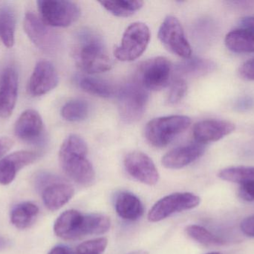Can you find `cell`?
I'll use <instances>...</instances> for the list:
<instances>
[{
	"label": "cell",
	"instance_id": "obj_1",
	"mask_svg": "<svg viewBox=\"0 0 254 254\" xmlns=\"http://www.w3.org/2000/svg\"><path fill=\"white\" fill-rule=\"evenodd\" d=\"M87 154L86 142L75 134L64 140L59 152L60 164L65 175L83 186H92L95 181V171Z\"/></svg>",
	"mask_w": 254,
	"mask_h": 254
},
{
	"label": "cell",
	"instance_id": "obj_2",
	"mask_svg": "<svg viewBox=\"0 0 254 254\" xmlns=\"http://www.w3.org/2000/svg\"><path fill=\"white\" fill-rule=\"evenodd\" d=\"M74 58L78 67L88 74L104 73L113 66L101 39L88 30L77 35Z\"/></svg>",
	"mask_w": 254,
	"mask_h": 254
},
{
	"label": "cell",
	"instance_id": "obj_3",
	"mask_svg": "<svg viewBox=\"0 0 254 254\" xmlns=\"http://www.w3.org/2000/svg\"><path fill=\"white\" fill-rule=\"evenodd\" d=\"M55 235L64 240H77L86 236L96 235L98 221L95 214H83L75 210L61 213L54 225Z\"/></svg>",
	"mask_w": 254,
	"mask_h": 254
},
{
	"label": "cell",
	"instance_id": "obj_4",
	"mask_svg": "<svg viewBox=\"0 0 254 254\" xmlns=\"http://www.w3.org/2000/svg\"><path fill=\"white\" fill-rule=\"evenodd\" d=\"M34 184L41 193L43 204L51 211L60 210L71 199L74 193L71 184L61 177L46 171L35 176Z\"/></svg>",
	"mask_w": 254,
	"mask_h": 254
},
{
	"label": "cell",
	"instance_id": "obj_5",
	"mask_svg": "<svg viewBox=\"0 0 254 254\" xmlns=\"http://www.w3.org/2000/svg\"><path fill=\"white\" fill-rule=\"evenodd\" d=\"M190 124V118L187 116L174 115L155 118L146 125L145 136L152 146L164 148L188 129Z\"/></svg>",
	"mask_w": 254,
	"mask_h": 254
},
{
	"label": "cell",
	"instance_id": "obj_6",
	"mask_svg": "<svg viewBox=\"0 0 254 254\" xmlns=\"http://www.w3.org/2000/svg\"><path fill=\"white\" fill-rule=\"evenodd\" d=\"M149 100V92L134 82H128L118 92L119 110L121 118L126 123L137 122L144 114Z\"/></svg>",
	"mask_w": 254,
	"mask_h": 254
},
{
	"label": "cell",
	"instance_id": "obj_7",
	"mask_svg": "<svg viewBox=\"0 0 254 254\" xmlns=\"http://www.w3.org/2000/svg\"><path fill=\"white\" fill-rule=\"evenodd\" d=\"M40 19L48 26L68 27L77 20L80 9L75 2L66 0L37 1Z\"/></svg>",
	"mask_w": 254,
	"mask_h": 254
},
{
	"label": "cell",
	"instance_id": "obj_8",
	"mask_svg": "<svg viewBox=\"0 0 254 254\" xmlns=\"http://www.w3.org/2000/svg\"><path fill=\"white\" fill-rule=\"evenodd\" d=\"M172 73L171 62L164 57H155L139 66L135 81L147 90H158L170 83Z\"/></svg>",
	"mask_w": 254,
	"mask_h": 254
},
{
	"label": "cell",
	"instance_id": "obj_9",
	"mask_svg": "<svg viewBox=\"0 0 254 254\" xmlns=\"http://www.w3.org/2000/svg\"><path fill=\"white\" fill-rule=\"evenodd\" d=\"M149 40V27L143 22H134L124 33L122 43L115 49V56L121 61H134L146 50Z\"/></svg>",
	"mask_w": 254,
	"mask_h": 254
},
{
	"label": "cell",
	"instance_id": "obj_10",
	"mask_svg": "<svg viewBox=\"0 0 254 254\" xmlns=\"http://www.w3.org/2000/svg\"><path fill=\"white\" fill-rule=\"evenodd\" d=\"M201 199L190 192H176L167 195L157 201L148 213V220L158 222L174 213L191 210L198 207Z\"/></svg>",
	"mask_w": 254,
	"mask_h": 254
},
{
	"label": "cell",
	"instance_id": "obj_11",
	"mask_svg": "<svg viewBox=\"0 0 254 254\" xmlns=\"http://www.w3.org/2000/svg\"><path fill=\"white\" fill-rule=\"evenodd\" d=\"M24 29L30 40L39 49L49 55L58 53L61 48L59 35L49 28L41 19L31 12L24 18Z\"/></svg>",
	"mask_w": 254,
	"mask_h": 254
},
{
	"label": "cell",
	"instance_id": "obj_12",
	"mask_svg": "<svg viewBox=\"0 0 254 254\" xmlns=\"http://www.w3.org/2000/svg\"><path fill=\"white\" fill-rule=\"evenodd\" d=\"M158 35L160 41L170 52L185 59L190 58L192 49L177 18L167 16L160 26Z\"/></svg>",
	"mask_w": 254,
	"mask_h": 254
},
{
	"label": "cell",
	"instance_id": "obj_13",
	"mask_svg": "<svg viewBox=\"0 0 254 254\" xmlns=\"http://www.w3.org/2000/svg\"><path fill=\"white\" fill-rule=\"evenodd\" d=\"M125 167L133 178L149 186L156 184L159 173L152 160L141 152H130L125 157Z\"/></svg>",
	"mask_w": 254,
	"mask_h": 254
},
{
	"label": "cell",
	"instance_id": "obj_14",
	"mask_svg": "<svg viewBox=\"0 0 254 254\" xmlns=\"http://www.w3.org/2000/svg\"><path fill=\"white\" fill-rule=\"evenodd\" d=\"M59 76L55 66L48 61H40L36 64L28 85V92L31 96L46 95L58 86Z\"/></svg>",
	"mask_w": 254,
	"mask_h": 254
},
{
	"label": "cell",
	"instance_id": "obj_15",
	"mask_svg": "<svg viewBox=\"0 0 254 254\" xmlns=\"http://www.w3.org/2000/svg\"><path fill=\"white\" fill-rule=\"evenodd\" d=\"M235 129V125L229 121L206 119L194 125L192 134L195 142L205 145L219 141L234 132Z\"/></svg>",
	"mask_w": 254,
	"mask_h": 254
},
{
	"label": "cell",
	"instance_id": "obj_16",
	"mask_svg": "<svg viewBox=\"0 0 254 254\" xmlns=\"http://www.w3.org/2000/svg\"><path fill=\"white\" fill-rule=\"evenodd\" d=\"M43 132L44 125L43 119L38 112L32 109L25 110L15 124V135L22 141L41 143Z\"/></svg>",
	"mask_w": 254,
	"mask_h": 254
},
{
	"label": "cell",
	"instance_id": "obj_17",
	"mask_svg": "<svg viewBox=\"0 0 254 254\" xmlns=\"http://www.w3.org/2000/svg\"><path fill=\"white\" fill-rule=\"evenodd\" d=\"M40 155L29 151H19L0 161V184L8 185L13 182L19 170L35 162Z\"/></svg>",
	"mask_w": 254,
	"mask_h": 254
},
{
	"label": "cell",
	"instance_id": "obj_18",
	"mask_svg": "<svg viewBox=\"0 0 254 254\" xmlns=\"http://www.w3.org/2000/svg\"><path fill=\"white\" fill-rule=\"evenodd\" d=\"M204 152L205 145L197 142L179 146L167 152L163 157L162 164L170 169H179L198 160Z\"/></svg>",
	"mask_w": 254,
	"mask_h": 254
},
{
	"label": "cell",
	"instance_id": "obj_19",
	"mask_svg": "<svg viewBox=\"0 0 254 254\" xmlns=\"http://www.w3.org/2000/svg\"><path fill=\"white\" fill-rule=\"evenodd\" d=\"M18 93V75L13 68L4 70L0 82V117L11 116Z\"/></svg>",
	"mask_w": 254,
	"mask_h": 254
},
{
	"label": "cell",
	"instance_id": "obj_20",
	"mask_svg": "<svg viewBox=\"0 0 254 254\" xmlns=\"http://www.w3.org/2000/svg\"><path fill=\"white\" fill-rule=\"evenodd\" d=\"M115 207L121 218L131 222L138 220L144 213L141 201L131 192H121L116 198Z\"/></svg>",
	"mask_w": 254,
	"mask_h": 254
},
{
	"label": "cell",
	"instance_id": "obj_21",
	"mask_svg": "<svg viewBox=\"0 0 254 254\" xmlns=\"http://www.w3.org/2000/svg\"><path fill=\"white\" fill-rule=\"evenodd\" d=\"M39 212V207L34 203H20L10 211V222L18 229H27L35 222Z\"/></svg>",
	"mask_w": 254,
	"mask_h": 254
},
{
	"label": "cell",
	"instance_id": "obj_22",
	"mask_svg": "<svg viewBox=\"0 0 254 254\" xmlns=\"http://www.w3.org/2000/svg\"><path fill=\"white\" fill-rule=\"evenodd\" d=\"M225 42L227 47L236 53L254 52V34L243 28L230 31Z\"/></svg>",
	"mask_w": 254,
	"mask_h": 254
},
{
	"label": "cell",
	"instance_id": "obj_23",
	"mask_svg": "<svg viewBox=\"0 0 254 254\" xmlns=\"http://www.w3.org/2000/svg\"><path fill=\"white\" fill-rule=\"evenodd\" d=\"M16 16L10 4L0 7V37L3 44L7 48L13 47L15 40Z\"/></svg>",
	"mask_w": 254,
	"mask_h": 254
},
{
	"label": "cell",
	"instance_id": "obj_24",
	"mask_svg": "<svg viewBox=\"0 0 254 254\" xmlns=\"http://www.w3.org/2000/svg\"><path fill=\"white\" fill-rule=\"evenodd\" d=\"M77 84L85 92L101 98H110L116 93V88L110 82L98 78L82 76Z\"/></svg>",
	"mask_w": 254,
	"mask_h": 254
},
{
	"label": "cell",
	"instance_id": "obj_25",
	"mask_svg": "<svg viewBox=\"0 0 254 254\" xmlns=\"http://www.w3.org/2000/svg\"><path fill=\"white\" fill-rule=\"evenodd\" d=\"M214 64L209 60L188 58L176 66L175 70L181 76H200L207 74L214 69Z\"/></svg>",
	"mask_w": 254,
	"mask_h": 254
},
{
	"label": "cell",
	"instance_id": "obj_26",
	"mask_svg": "<svg viewBox=\"0 0 254 254\" xmlns=\"http://www.w3.org/2000/svg\"><path fill=\"white\" fill-rule=\"evenodd\" d=\"M101 5L119 17H128L140 10L143 5L140 0H116V1H101Z\"/></svg>",
	"mask_w": 254,
	"mask_h": 254
},
{
	"label": "cell",
	"instance_id": "obj_27",
	"mask_svg": "<svg viewBox=\"0 0 254 254\" xmlns=\"http://www.w3.org/2000/svg\"><path fill=\"white\" fill-rule=\"evenodd\" d=\"M89 114V104L83 99L68 101L61 109V116L68 122L84 120Z\"/></svg>",
	"mask_w": 254,
	"mask_h": 254
},
{
	"label": "cell",
	"instance_id": "obj_28",
	"mask_svg": "<svg viewBox=\"0 0 254 254\" xmlns=\"http://www.w3.org/2000/svg\"><path fill=\"white\" fill-rule=\"evenodd\" d=\"M186 233L192 240L206 247H216L225 244L222 239L199 225H189L186 228Z\"/></svg>",
	"mask_w": 254,
	"mask_h": 254
},
{
	"label": "cell",
	"instance_id": "obj_29",
	"mask_svg": "<svg viewBox=\"0 0 254 254\" xmlns=\"http://www.w3.org/2000/svg\"><path fill=\"white\" fill-rule=\"evenodd\" d=\"M219 177L226 181L238 183H254V167H237L222 169Z\"/></svg>",
	"mask_w": 254,
	"mask_h": 254
},
{
	"label": "cell",
	"instance_id": "obj_30",
	"mask_svg": "<svg viewBox=\"0 0 254 254\" xmlns=\"http://www.w3.org/2000/svg\"><path fill=\"white\" fill-rule=\"evenodd\" d=\"M108 246V240L104 237L89 240L81 243L76 250V254H102Z\"/></svg>",
	"mask_w": 254,
	"mask_h": 254
},
{
	"label": "cell",
	"instance_id": "obj_31",
	"mask_svg": "<svg viewBox=\"0 0 254 254\" xmlns=\"http://www.w3.org/2000/svg\"><path fill=\"white\" fill-rule=\"evenodd\" d=\"M188 90V85L185 79H178L170 88L169 92L168 101L170 104H176L180 102L185 96Z\"/></svg>",
	"mask_w": 254,
	"mask_h": 254
},
{
	"label": "cell",
	"instance_id": "obj_32",
	"mask_svg": "<svg viewBox=\"0 0 254 254\" xmlns=\"http://www.w3.org/2000/svg\"><path fill=\"white\" fill-rule=\"evenodd\" d=\"M239 74L245 80L254 81V58L246 61L240 67Z\"/></svg>",
	"mask_w": 254,
	"mask_h": 254
},
{
	"label": "cell",
	"instance_id": "obj_33",
	"mask_svg": "<svg viewBox=\"0 0 254 254\" xmlns=\"http://www.w3.org/2000/svg\"><path fill=\"white\" fill-rule=\"evenodd\" d=\"M239 195L242 199L245 200V201H254V183H241L240 190H239Z\"/></svg>",
	"mask_w": 254,
	"mask_h": 254
},
{
	"label": "cell",
	"instance_id": "obj_34",
	"mask_svg": "<svg viewBox=\"0 0 254 254\" xmlns=\"http://www.w3.org/2000/svg\"><path fill=\"white\" fill-rule=\"evenodd\" d=\"M240 228L245 235L254 237V216L245 219L241 222Z\"/></svg>",
	"mask_w": 254,
	"mask_h": 254
},
{
	"label": "cell",
	"instance_id": "obj_35",
	"mask_svg": "<svg viewBox=\"0 0 254 254\" xmlns=\"http://www.w3.org/2000/svg\"><path fill=\"white\" fill-rule=\"evenodd\" d=\"M13 145V141L8 137H1L0 138V158L5 155Z\"/></svg>",
	"mask_w": 254,
	"mask_h": 254
},
{
	"label": "cell",
	"instance_id": "obj_36",
	"mask_svg": "<svg viewBox=\"0 0 254 254\" xmlns=\"http://www.w3.org/2000/svg\"><path fill=\"white\" fill-rule=\"evenodd\" d=\"M240 25L243 29L247 30L254 34V16H246L240 20Z\"/></svg>",
	"mask_w": 254,
	"mask_h": 254
},
{
	"label": "cell",
	"instance_id": "obj_37",
	"mask_svg": "<svg viewBox=\"0 0 254 254\" xmlns=\"http://www.w3.org/2000/svg\"><path fill=\"white\" fill-rule=\"evenodd\" d=\"M49 254H74L69 248L64 246H58L53 248Z\"/></svg>",
	"mask_w": 254,
	"mask_h": 254
},
{
	"label": "cell",
	"instance_id": "obj_38",
	"mask_svg": "<svg viewBox=\"0 0 254 254\" xmlns=\"http://www.w3.org/2000/svg\"><path fill=\"white\" fill-rule=\"evenodd\" d=\"M10 246V241L4 237H0V250L6 249Z\"/></svg>",
	"mask_w": 254,
	"mask_h": 254
},
{
	"label": "cell",
	"instance_id": "obj_39",
	"mask_svg": "<svg viewBox=\"0 0 254 254\" xmlns=\"http://www.w3.org/2000/svg\"><path fill=\"white\" fill-rule=\"evenodd\" d=\"M127 254H149V253L145 252V251H136V252H131V253Z\"/></svg>",
	"mask_w": 254,
	"mask_h": 254
},
{
	"label": "cell",
	"instance_id": "obj_40",
	"mask_svg": "<svg viewBox=\"0 0 254 254\" xmlns=\"http://www.w3.org/2000/svg\"><path fill=\"white\" fill-rule=\"evenodd\" d=\"M207 254H222L221 253H219V252H211V253H209Z\"/></svg>",
	"mask_w": 254,
	"mask_h": 254
}]
</instances>
